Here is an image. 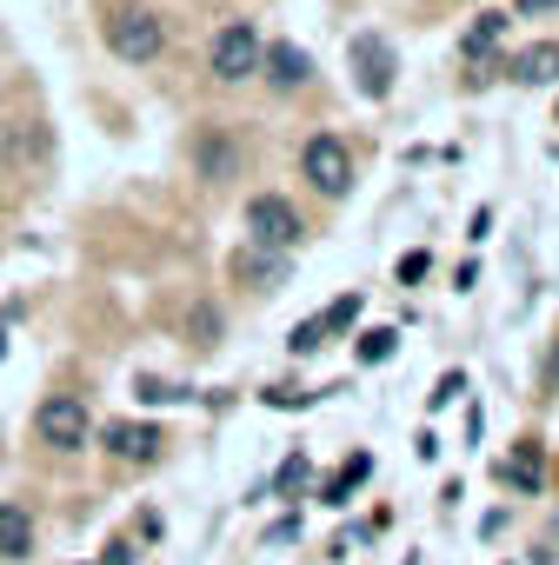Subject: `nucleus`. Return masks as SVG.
Segmentation results:
<instances>
[{"mask_svg": "<svg viewBox=\"0 0 559 565\" xmlns=\"http://www.w3.org/2000/svg\"><path fill=\"white\" fill-rule=\"evenodd\" d=\"M0 353H8V333H0Z\"/></svg>", "mask_w": 559, "mask_h": 565, "instance_id": "nucleus-24", "label": "nucleus"}, {"mask_svg": "<svg viewBox=\"0 0 559 565\" xmlns=\"http://www.w3.org/2000/svg\"><path fill=\"white\" fill-rule=\"evenodd\" d=\"M499 479H506L513 492H539V486H546V466H539V446H532V439H519V446H513V459L499 466Z\"/></svg>", "mask_w": 559, "mask_h": 565, "instance_id": "nucleus-12", "label": "nucleus"}, {"mask_svg": "<svg viewBox=\"0 0 559 565\" xmlns=\"http://www.w3.org/2000/svg\"><path fill=\"white\" fill-rule=\"evenodd\" d=\"M34 433H41L54 452H81V446H87V433H94V419H87V399H74V393H54V399H41V413H34Z\"/></svg>", "mask_w": 559, "mask_h": 565, "instance_id": "nucleus-4", "label": "nucleus"}, {"mask_svg": "<svg viewBox=\"0 0 559 565\" xmlns=\"http://www.w3.org/2000/svg\"><path fill=\"white\" fill-rule=\"evenodd\" d=\"M246 239L266 246V253H287V246L307 239V226H300V213L280 200V193H253L246 200Z\"/></svg>", "mask_w": 559, "mask_h": 565, "instance_id": "nucleus-2", "label": "nucleus"}, {"mask_svg": "<svg viewBox=\"0 0 559 565\" xmlns=\"http://www.w3.org/2000/svg\"><path fill=\"white\" fill-rule=\"evenodd\" d=\"M107 452L114 459H154L160 452V426H107Z\"/></svg>", "mask_w": 559, "mask_h": 565, "instance_id": "nucleus-11", "label": "nucleus"}, {"mask_svg": "<svg viewBox=\"0 0 559 565\" xmlns=\"http://www.w3.org/2000/svg\"><path fill=\"white\" fill-rule=\"evenodd\" d=\"M360 320V294H340L327 313H320V333H340V327H354Z\"/></svg>", "mask_w": 559, "mask_h": 565, "instance_id": "nucleus-15", "label": "nucleus"}, {"mask_svg": "<svg viewBox=\"0 0 559 565\" xmlns=\"http://www.w3.org/2000/svg\"><path fill=\"white\" fill-rule=\"evenodd\" d=\"M34 552V512L21 499H0V558H28Z\"/></svg>", "mask_w": 559, "mask_h": 565, "instance_id": "nucleus-10", "label": "nucleus"}, {"mask_svg": "<svg viewBox=\"0 0 559 565\" xmlns=\"http://www.w3.org/2000/svg\"><path fill=\"white\" fill-rule=\"evenodd\" d=\"M260 67H266V81L280 87V94H294V87H307V74H314V61L294 47V41H280V47H266L260 54Z\"/></svg>", "mask_w": 559, "mask_h": 565, "instance_id": "nucleus-8", "label": "nucleus"}, {"mask_svg": "<svg viewBox=\"0 0 559 565\" xmlns=\"http://www.w3.org/2000/svg\"><path fill=\"white\" fill-rule=\"evenodd\" d=\"M513 8H519V14H552L559 0H513Z\"/></svg>", "mask_w": 559, "mask_h": 565, "instance_id": "nucleus-23", "label": "nucleus"}, {"mask_svg": "<svg viewBox=\"0 0 559 565\" xmlns=\"http://www.w3.org/2000/svg\"><path fill=\"white\" fill-rule=\"evenodd\" d=\"M0 160H8V167L48 160V127L41 120H8V127H0Z\"/></svg>", "mask_w": 559, "mask_h": 565, "instance_id": "nucleus-7", "label": "nucleus"}, {"mask_svg": "<svg viewBox=\"0 0 559 565\" xmlns=\"http://www.w3.org/2000/svg\"><path fill=\"white\" fill-rule=\"evenodd\" d=\"M393 347H400V333H393V327H373V333L360 340V360L380 366V360H393Z\"/></svg>", "mask_w": 559, "mask_h": 565, "instance_id": "nucleus-16", "label": "nucleus"}, {"mask_svg": "<svg viewBox=\"0 0 559 565\" xmlns=\"http://www.w3.org/2000/svg\"><path fill=\"white\" fill-rule=\"evenodd\" d=\"M287 347H294V353H314V347H327V333H320V320H300V327L287 333Z\"/></svg>", "mask_w": 559, "mask_h": 565, "instance_id": "nucleus-18", "label": "nucleus"}, {"mask_svg": "<svg viewBox=\"0 0 559 565\" xmlns=\"http://www.w3.org/2000/svg\"><path fill=\"white\" fill-rule=\"evenodd\" d=\"M300 173H307L327 200H340V193L354 186V153H347V140H340V134H314V140L300 147Z\"/></svg>", "mask_w": 559, "mask_h": 565, "instance_id": "nucleus-3", "label": "nucleus"}, {"mask_svg": "<svg viewBox=\"0 0 559 565\" xmlns=\"http://www.w3.org/2000/svg\"><path fill=\"white\" fill-rule=\"evenodd\" d=\"M107 47H114V61H127V67H147V61H160V47H167V28H160L147 8H114V14H107Z\"/></svg>", "mask_w": 559, "mask_h": 565, "instance_id": "nucleus-1", "label": "nucleus"}, {"mask_svg": "<svg viewBox=\"0 0 559 565\" xmlns=\"http://www.w3.org/2000/svg\"><path fill=\"white\" fill-rule=\"evenodd\" d=\"M307 472H314V466H307V452H294L287 466L273 472V492H300V486H307Z\"/></svg>", "mask_w": 559, "mask_h": 565, "instance_id": "nucleus-17", "label": "nucleus"}, {"mask_svg": "<svg viewBox=\"0 0 559 565\" xmlns=\"http://www.w3.org/2000/svg\"><path fill=\"white\" fill-rule=\"evenodd\" d=\"M499 41H506V14H479V21L460 34V61H486Z\"/></svg>", "mask_w": 559, "mask_h": 565, "instance_id": "nucleus-13", "label": "nucleus"}, {"mask_svg": "<svg viewBox=\"0 0 559 565\" xmlns=\"http://www.w3.org/2000/svg\"><path fill=\"white\" fill-rule=\"evenodd\" d=\"M260 34L246 28V21H233V28H220V41H213V81L220 87H240L246 74H260Z\"/></svg>", "mask_w": 559, "mask_h": 565, "instance_id": "nucleus-5", "label": "nucleus"}, {"mask_svg": "<svg viewBox=\"0 0 559 565\" xmlns=\"http://www.w3.org/2000/svg\"><path fill=\"white\" fill-rule=\"evenodd\" d=\"M287 539H300V519H280V525L266 532V545H287Z\"/></svg>", "mask_w": 559, "mask_h": 565, "instance_id": "nucleus-22", "label": "nucleus"}, {"mask_svg": "<svg viewBox=\"0 0 559 565\" xmlns=\"http://www.w3.org/2000/svg\"><path fill=\"white\" fill-rule=\"evenodd\" d=\"M420 273H426V253H407V259H400V287H413Z\"/></svg>", "mask_w": 559, "mask_h": 565, "instance_id": "nucleus-21", "label": "nucleus"}, {"mask_svg": "<svg viewBox=\"0 0 559 565\" xmlns=\"http://www.w3.org/2000/svg\"><path fill=\"white\" fill-rule=\"evenodd\" d=\"M513 81L519 87H552L559 81V41H532L513 54Z\"/></svg>", "mask_w": 559, "mask_h": 565, "instance_id": "nucleus-9", "label": "nucleus"}, {"mask_svg": "<svg viewBox=\"0 0 559 565\" xmlns=\"http://www.w3.org/2000/svg\"><path fill=\"white\" fill-rule=\"evenodd\" d=\"M134 393H140L147 406H167V399H180V386H167V380H140Z\"/></svg>", "mask_w": 559, "mask_h": 565, "instance_id": "nucleus-19", "label": "nucleus"}, {"mask_svg": "<svg viewBox=\"0 0 559 565\" xmlns=\"http://www.w3.org/2000/svg\"><path fill=\"white\" fill-rule=\"evenodd\" d=\"M367 472H373V459H367V452H354V459L327 479V505H347V499H354V486H360Z\"/></svg>", "mask_w": 559, "mask_h": 565, "instance_id": "nucleus-14", "label": "nucleus"}, {"mask_svg": "<svg viewBox=\"0 0 559 565\" xmlns=\"http://www.w3.org/2000/svg\"><path fill=\"white\" fill-rule=\"evenodd\" d=\"M460 393H466V373H446V380H440V393H433V413H440V406H453Z\"/></svg>", "mask_w": 559, "mask_h": 565, "instance_id": "nucleus-20", "label": "nucleus"}, {"mask_svg": "<svg viewBox=\"0 0 559 565\" xmlns=\"http://www.w3.org/2000/svg\"><path fill=\"white\" fill-rule=\"evenodd\" d=\"M347 61H354V74H360V94H367V100H387V94H393L400 61H393V47H387L380 34H354Z\"/></svg>", "mask_w": 559, "mask_h": 565, "instance_id": "nucleus-6", "label": "nucleus"}]
</instances>
